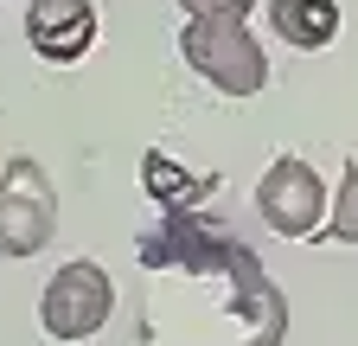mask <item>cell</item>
Listing matches in <instances>:
<instances>
[{"instance_id":"obj_3","label":"cell","mask_w":358,"mask_h":346,"mask_svg":"<svg viewBox=\"0 0 358 346\" xmlns=\"http://www.w3.org/2000/svg\"><path fill=\"white\" fill-rule=\"evenodd\" d=\"M109 314H115V282L96 263H64L38 295V321L52 340H90L109 327Z\"/></svg>"},{"instance_id":"obj_5","label":"cell","mask_w":358,"mask_h":346,"mask_svg":"<svg viewBox=\"0 0 358 346\" xmlns=\"http://www.w3.org/2000/svg\"><path fill=\"white\" fill-rule=\"evenodd\" d=\"M26 39L45 64H77L96 46V7L90 0H26Z\"/></svg>"},{"instance_id":"obj_6","label":"cell","mask_w":358,"mask_h":346,"mask_svg":"<svg viewBox=\"0 0 358 346\" xmlns=\"http://www.w3.org/2000/svg\"><path fill=\"white\" fill-rule=\"evenodd\" d=\"M268 20L294 52H320L339 39V0H268Z\"/></svg>"},{"instance_id":"obj_8","label":"cell","mask_w":358,"mask_h":346,"mask_svg":"<svg viewBox=\"0 0 358 346\" xmlns=\"http://www.w3.org/2000/svg\"><path fill=\"white\" fill-rule=\"evenodd\" d=\"M186 13H250L256 0H179Z\"/></svg>"},{"instance_id":"obj_4","label":"cell","mask_w":358,"mask_h":346,"mask_svg":"<svg viewBox=\"0 0 358 346\" xmlns=\"http://www.w3.org/2000/svg\"><path fill=\"white\" fill-rule=\"evenodd\" d=\"M256 212H262V225L275 231V237H307V231H320V219L333 212V205H327V180H320L307 160L282 154V160L256 180Z\"/></svg>"},{"instance_id":"obj_2","label":"cell","mask_w":358,"mask_h":346,"mask_svg":"<svg viewBox=\"0 0 358 346\" xmlns=\"http://www.w3.org/2000/svg\"><path fill=\"white\" fill-rule=\"evenodd\" d=\"M58 231V199L38 160H7L0 167V250L7 256H32Z\"/></svg>"},{"instance_id":"obj_7","label":"cell","mask_w":358,"mask_h":346,"mask_svg":"<svg viewBox=\"0 0 358 346\" xmlns=\"http://www.w3.org/2000/svg\"><path fill=\"white\" fill-rule=\"evenodd\" d=\"M327 237L333 244H358V160L339 167V193H333V212H327Z\"/></svg>"},{"instance_id":"obj_1","label":"cell","mask_w":358,"mask_h":346,"mask_svg":"<svg viewBox=\"0 0 358 346\" xmlns=\"http://www.w3.org/2000/svg\"><path fill=\"white\" fill-rule=\"evenodd\" d=\"M179 58L224 97H256L268 83V58L250 39L243 13H186V26H179Z\"/></svg>"}]
</instances>
